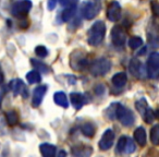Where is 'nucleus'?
Here are the masks:
<instances>
[{
  "label": "nucleus",
  "mask_w": 159,
  "mask_h": 157,
  "mask_svg": "<svg viewBox=\"0 0 159 157\" xmlns=\"http://www.w3.org/2000/svg\"><path fill=\"white\" fill-rule=\"evenodd\" d=\"M116 119L120 120L124 127H131L134 123V115L133 113L121 105L120 103H116Z\"/></svg>",
  "instance_id": "nucleus-4"
},
{
  "label": "nucleus",
  "mask_w": 159,
  "mask_h": 157,
  "mask_svg": "<svg viewBox=\"0 0 159 157\" xmlns=\"http://www.w3.org/2000/svg\"><path fill=\"white\" fill-rule=\"evenodd\" d=\"M6 119H7V122L10 126H16L19 122V116L16 113V111L10 110L6 113Z\"/></svg>",
  "instance_id": "nucleus-23"
},
{
  "label": "nucleus",
  "mask_w": 159,
  "mask_h": 157,
  "mask_svg": "<svg viewBox=\"0 0 159 157\" xmlns=\"http://www.w3.org/2000/svg\"><path fill=\"white\" fill-rule=\"evenodd\" d=\"M126 140H128V136L125 135H122L121 137L119 139L117 143V150L119 153H123L124 152V148H125V144H126Z\"/></svg>",
  "instance_id": "nucleus-31"
},
{
  "label": "nucleus",
  "mask_w": 159,
  "mask_h": 157,
  "mask_svg": "<svg viewBox=\"0 0 159 157\" xmlns=\"http://www.w3.org/2000/svg\"><path fill=\"white\" fill-rule=\"evenodd\" d=\"M126 81H128V76H126L125 72H118L112 76L113 86L118 87V89H121V87H123L124 85L126 84Z\"/></svg>",
  "instance_id": "nucleus-15"
},
{
  "label": "nucleus",
  "mask_w": 159,
  "mask_h": 157,
  "mask_svg": "<svg viewBox=\"0 0 159 157\" xmlns=\"http://www.w3.org/2000/svg\"><path fill=\"white\" fill-rule=\"evenodd\" d=\"M142 116H143V119H144V121H145L146 123H152V122L155 120V118H156L155 113L152 111V109L149 108V107L146 109V111Z\"/></svg>",
  "instance_id": "nucleus-27"
},
{
  "label": "nucleus",
  "mask_w": 159,
  "mask_h": 157,
  "mask_svg": "<svg viewBox=\"0 0 159 157\" xmlns=\"http://www.w3.org/2000/svg\"><path fill=\"white\" fill-rule=\"evenodd\" d=\"M135 143L132 139H129L126 140V144H125V148H124V152L128 153V154H132V153L135 152Z\"/></svg>",
  "instance_id": "nucleus-29"
},
{
  "label": "nucleus",
  "mask_w": 159,
  "mask_h": 157,
  "mask_svg": "<svg viewBox=\"0 0 159 157\" xmlns=\"http://www.w3.org/2000/svg\"><path fill=\"white\" fill-rule=\"evenodd\" d=\"M150 141L154 145L159 144V124H155L150 130Z\"/></svg>",
  "instance_id": "nucleus-25"
},
{
  "label": "nucleus",
  "mask_w": 159,
  "mask_h": 157,
  "mask_svg": "<svg viewBox=\"0 0 159 157\" xmlns=\"http://www.w3.org/2000/svg\"><path fill=\"white\" fill-rule=\"evenodd\" d=\"M102 10V0H87L83 3L82 14L86 20H93Z\"/></svg>",
  "instance_id": "nucleus-2"
},
{
  "label": "nucleus",
  "mask_w": 159,
  "mask_h": 157,
  "mask_svg": "<svg viewBox=\"0 0 159 157\" xmlns=\"http://www.w3.org/2000/svg\"><path fill=\"white\" fill-rule=\"evenodd\" d=\"M60 5L63 8H69V7H74L77 5L79 0H59Z\"/></svg>",
  "instance_id": "nucleus-32"
},
{
  "label": "nucleus",
  "mask_w": 159,
  "mask_h": 157,
  "mask_svg": "<svg viewBox=\"0 0 159 157\" xmlns=\"http://www.w3.org/2000/svg\"><path fill=\"white\" fill-rule=\"evenodd\" d=\"M152 12H154L155 16H158V2L157 1H154L152 3Z\"/></svg>",
  "instance_id": "nucleus-35"
},
{
  "label": "nucleus",
  "mask_w": 159,
  "mask_h": 157,
  "mask_svg": "<svg viewBox=\"0 0 159 157\" xmlns=\"http://www.w3.org/2000/svg\"><path fill=\"white\" fill-rule=\"evenodd\" d=\"M39 150L42 153L43 157H56V146L48 143H43L39 145Z\"/></svg>",
  "instance_id": "nucleus-16"
},
{
  "label": "nucleus",
  "mask_w": 159,
  "mask_h": 157,
  "mask_svg": "<svg viewBox=\"0 0 159 157\" xmlns=\"http://www.w3.org/2000/svg\"><path fill=\"white\" fill-rule=\"evenodd\" d=\"M135 108H136V110L139 111L141 115H143L144 113L146 111V109L148 108V105H147V102H146L144 98H142V99L137 100L136 103H135Z\"/></svg>",
  "instance_id": "nucleus-28"
},
{
  "label": "nucleus",
  "mask_w": 159,
  "mask_h": 157,
  "mask_svg": "<svg viewBox=\"0 0 159 157\" xmlns=\"http://www.w3.org/2000/svg\"><path fill=\"white\" fill-rule=\"evenodd\" d=\"M57 5V0H48V10H53Z\"/></svg>",
  "instance_id": "nucleus-34"
},
{
  "label": "nucleus",
  "mask_w": 159,
  "mask_h": 157,
  "mask_svg": "<svg viewBox=\"0 0 159 157\" xmlns=\"http://www.w3.org/2000/svg\"><path fill=\"white\" fill-rule=\"evenodd\" d=\"M106 35V24L104 21H96L89 31L87 42L92 46H98L102 43Z\"/></svg>",
  "instance_id": "nucleus-1"
},
{
  "label": "nucleus",
  "mask_w": 159,
  "mask_h": 157,
  "mask_svg": "<svg viewBox=\"0 0 159 157\" xmlns=\"http://www.w3.org/2000/svg\"><path fill=\"white\" fill-rule=\"evenodd\" d=\"M76 13V6L74 7H69L64 8L63 11L61 12V21L62 22H68L71 19H73V16Z\"/></svg>",
  "instance_id": "nucleus-19"
},
{
  "label": "nucleus",
  "mask_w": 159,
  "mask_h": 157,
  "mask_svg": "<svg viewBox=\"0 0 159 157\" xmlns=\"http://www.w3.org/2000/svg\"><path fill=\"white\" fill-rule=\"evenodd\" d=\"M111 39L115 46L121 47L125 44L126 35L120 26H115L111 30Z\"/></svg>",
  "instance_id": "nucleus-11"
},
{
  "label": "nucleus",
  "mask_w": 159,
  "mask_h": 157,
  "mask_svg": "<svg viewBox=\"0 0 159 157\" xmlns=\"http://www.w3.org/2000/svg\"><path fill=\"white\" fill-rule=\"evenodd\" d=\"M143 45V39L141 37H137V36H133L129 39V47L133 50L137 49L139 47H141Z\"/></svg>",
  "instance_id": "nucleus-26"
},
{
  "label": "nucleus",
  "mask_w": 159,
  "mask_h": 157,
  "mask_svg": "<svg viewBox=\"0 0 159 157\" xmlns=\"http://www.w3.org/2000/svg\"><path fill=\"white\" fill-rule=\"evenodd\" d=\"M47 90L48 86L47 85H40V86L36 87L33 92V99H32V104L34 107H38L43 102V98H44L45 94L47 93Z\"/></svg>",
  "instance_id": "nucleus-13"
},
{
  "label": "nucleus",
  "mask_w": 159,
  "mask_h": 157,
  "mask_svg": "<svg viewBox=\"0 0 159 157\" xmlns=\"http://www.w3.org/2000/svg\"><path fill=\"white\" fill-rule=\"evenodd\" d=\"M113 141H115V132L111 129H107L99 141V148L102 150H108L113 145Z\"/></svg>",
  "instance_id": "nucleus-10"
},
{
  "label": "nucleus",
  "mask_w": 159,
  "mask_h": 157,
  "mask_svg": "<svg viewBox=\"0 0 159 157\" xmlns=\"http://www.w3.org/2000/svg\"><path fill=\"white\" fill-rule=\"evenodd\" d=\"M70 66L76 71H81L89 66L87 58L82 51H74L70 56Z\"/></svg>",
  "instance_id": "nucleus-7"
},
{
  "label": "nucleus",
  "mask_w": 159,
  "mask_h": 157,
  "mask_svg": "<svg viewBox=\"0 0 159 157\" xmlns=\"http://www.w3.org/2000/svg\"><path fill=\"white\" fill-rule=\"evenodd\" d=\"M129 69H130V72L132 73V75H134L137 79H143L145 76V73L143 71V64L136 58H133L130 62V66H129Z\"/></svg>",
  "instance_id": "nucleus-12"
},
{
  "label": "nucleus",
  "mask_w": 159,
  "mask_h": 157,
  "mask_svg": "<svg viewBox=\"0 0 159 157\" xmlns=\"http://www.w3.org/2000/svg\"><path fill=\"white\" fill-rule=\"evenodd\" d=\"M53 102L60 107H63V108H68L69 107V102L68 97L63 92H57V93L53 94Z\"/></svg>",
  "instance_id": "nucleus-17"
},
{
  "label": "nucleus",
  "mask_w": 159,
  "mask_h": 157,
  "mask_svg": "<svg viewBox=\"0 0 159 157\" xmlns=\"http://www.w3.org/2000/svg\"><path fill=\"white\" fill-rule=\"evenodd\" d=\"M95 126L92 122H87V123L82 126V133L87 137H92L95 134Z\"/></svg>",
  "instance_id": "nucleus-21"
},
{
  "label": "nucleus",
  "mask_w": 159,
  "mask_h": 157,
  "mask_svg": "<svg viewBox=\"0 0 159 157\" xmlns=\"http://www.w3.org/2000/svg\"><path fill=\"white\" fill-rule=\"evenodd\" d=\"M0 102H1V100H0Z\"/></svg>",
  "instance_id": "nucleus-39"
},
{
  "label": "nucleus",
  "mask_w": 159,
  "mask_h": 157,
  "mask_svg": "<svg viewBox=\"0 0 159 157\" xmlns=\"http://www.w3.org/2000/svg\"><path fill=\"white\" fill-rule=\"evenodd\" d=\"M9 87L16 96L21 95L24 98H26L29 96V90H27L25 83L21 79H13V80H11L9 83Z\"/></svg>",
  "instance_id": "nucleus-8"
},
{
  "label": "nucleus",
  "mask_w": 159,
  "mask_h": 157,
  "mask_svg": "<svg viewBox=\"0 0 159 157\" xmlns=\"http://www.w3.org/2000/svg\"><path fill=\"white\" fill-rule=\"evenodd\" d=\"M105 91H106V89H105V85L104 84L96 85V87H95V93L97 94V95H102V94H104Z\"/></svg>",
  "instance_id": "nucleus-33"
},
{
  "label": "nucleus",
  "mask_w": 159,
  "mask_h": 157,
  "mask_svg": "<svg viewBox=\"0 0 159 157\" xmlns=\"http://www.w3.org/2000/svg\"><path fill=\"white\" fill-rule=\"evenodd\" d=\"M111 69V62L106 58H99L92 62L89 66V71L94 76H102L107 74Z\"/></svg>",
  "instance_id": "nucleus-5"
},
{
  "label": "nucleus",
  "mask_w": 159,
  "mask_h": 157,
  "mask_svg": "<svg viewBox=\"0 0 159 157\" xmlns=\"http://www.w3.org/2000/svg\"><path fill=\"white\" fill-rule=\"evenodd\" d=\"M57 157H66V150H61L59 152V154H58Z\"/></svg>",
  "instance_id": "nucleus-37"
},
{
  "label": "nucleus",
  "mask_w": 159,
  "mask_h": 157,
  "mask_svg": "<svg viewBox=\"0 0 159 157\" xmlns=\"http://www.w3.org/2000/svg\"><path fill=\"white\" fill-rule=\"evenodd\" d=\"M92 153V147H85V148H73V155L75 157H89Z\"/></svg>",
  "instance_id": "nucleus-22"
},
{
  "label": "nucleus",
  "mask_w": 159,
  "mask_h": 157,
  "mask_svg": "<svg viewBox=\"0 0 159 157\" xmlns=\"http://www.w3.org/2000/svg\"><path fill=\"white\" fill-rule=\"evenodd\" d=\"M33 3L31 0H18L12 5L11 14L18 19H25L30 13Z\"/></svg>",
  "instance_id": "nucleus-3"
},
{
  "label": "nucleus",
  "mask_w": 159,
  "mask_h": 157,
  "mask_svg": "<svg viewBox=\"0 0 159 157\" xmlns=\"http://www.w3.org/2000/svg\"><path fill=\"white\" fill-rule=\"evenodd\" d=\"M35 53L37 55V57L45 58V57H47V56H48V49H47L45 46L39 45V46H37L35 48Z\"/></svg>",
  "instance_id": "nucleus-30"
},
{
  "label": "nucleus",
  "mask_w": 159,
  "mask_h": 157,
  "mask_svg": "<svg viewBox=\"0 0 159 157\" xmlns=\"http://www.w3.org/2000/svg\"><path fill=\"white\" fill-rule=\"evenodd\" d=\"M107 18L110 22H117L121 19V6L118 1H112L107 8Z\"/></svg>",
  "instance_id": "nucleus-9"
},
{
  "label": "nucleus",
  "mask_w": 159,
  "mask_h": 157,
  "mask_svg": "<svg viewBox=\"0 0 159 157\" xmlns=\"http://www.w3.org/2000/svg\"><path fill=\"white\" fill-rule=\"evenodd\" d=\"M147 75L149 79L156 80L159 75V53L157 51L150 53L147 60Z\"/></svg>",
  "instance_id": "nucleus-6"
},
{
  "label": "nucleus",
  "mask_w": 159,
  "mask_h": 157,
  "mask_svg": "<svg viewBox=\"0 0 159 157\" xmlns=\"http://www.w3.org/2000/svg\"><path fill=\"white\" fill-rule=\"evenodd\" d=\"M70 100L72 106L74 107L76 110L81 109L86 103V98L83 94L81 93H71L70 94Z\"/></svg>",
  "instance_id": "nucleus-14"
},
{
  "label": "nucleus",
  "mask_w": 159,
  "mask_h": 157,
  "mask_svg": "<svg viewBox=\"0 0 159 157\" xmlns=\"http://www.w3.org/2000/svg\"><path fill=\"white\" fill-rule=\"evenodd\" d=\"M3 79H5V75H3L2 69H1V67H0V84L3 82Z\"/></svg>",
  "instance_id": "nucleus-36"
},
{
  "label": "nucleus",
  "mask_w": 159,
  "mask_h": 157,
  "mask_svg": "<svg viewBox=\"0 0 159 157\" xmlns=\"http://www.w3.org/2000/svg\"><path fill=\"white\" fill-rule=\"evenodd\" d=\"M134 139L141 146L146 145V131L143 127H139L134 131Z\"/></svg>",
  "instance_id": "nucleus-18"
},
{
  "label": "nucleus",
  "mask_w": 159,
  "mask_h": 157,
  "mask_svg": "<svg viewBox=\"0 0 159 157\" xmlns=\"http://www.w3.org/2000/svg\"><path fill=\"white\" fill-rule=\"evenodd\" d=\"M31 62H32V66H33L34 68L37 69L38 72H39V71H42L43 73H49V72H50V69H49V67L46 66L44 62L38 61V60H35V59H31Z\"/></svg>",
  "instance_id": "nucleus-24"
},
{
  "label": "nucleus",
  "mask_w": 159,
  "mask_h": 157,
  "mask_svg": "<svg viewBox=\"0 0 159 157\" xmlns=\"http://www.w3.org/2000/svg\"><path fill=\"white\" fill-rule=\"evenodd\" d=\"M26 80L30 84H35V83H39L42 81V76H40V73L36 70L30 71L26 74Z\"/></svg>",
  "instance_id": "nucleus-20"
},
{
  "label": "nucleus",
  "mask_w": 159,
  "mask_h": 157,
  "mask_svg": "<svg viewBox=\"0 0 159 157\" xmlns=\"http://www.w3.org/2000/svg\"><path fill=\"white\" fill-rule=\"evenodd\" d=\"M145 53H146V47H144L142 50L139 51V53H137V55H139V56H143V55H145Z\"/></svg>",
  "instance_id": "nucleus-38"
}]
</instances>
